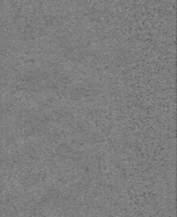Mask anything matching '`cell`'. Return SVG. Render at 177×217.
I'll use <instances>...</instances> for the list:
<instances>
[]
</instances>
